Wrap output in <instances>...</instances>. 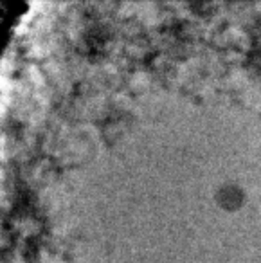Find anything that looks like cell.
<instances>
[{
	"label": "cell",
	"instance_id": "cell-1",
	"mask_svg": "<svg viewBox=\"0 0 261 263\" xmlns=\"http://www.w3.org/2000/svg\"><path fill=\"white\" fill-rule=\"evenodd\" d=\"M245 200V191L241 190V186L236 182H223L216 190V202L223 209H238Z\"/></svg>",
	"mask_w": 261,
	"mask_h": 263
}]
</instances>
